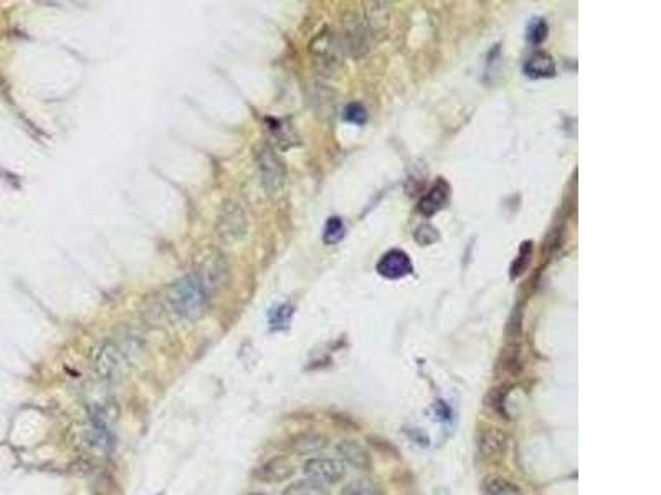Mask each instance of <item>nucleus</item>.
<instances>
[{
    "instance_id": "obj_3",
    "label": "nucleus",
    "mask_w": 661,
    "mask_h": 495,
    "mask_svg": "<svg viewBox=\"0 0 661 495\" xmlns=\"http://www.w3.org/2000/svg\"><path fill=\"white\" fill-rule=\"evenodd\" d=\"M192 276L208 294H212L227 284L230 276L227 258L217 248H203L194 258Z\"/></svg>"
},
{
    "instance_id": "obj_1",
    "label": "nucleus",
    "mask_w": 661,
    "mask_h": 495,
    "mask_svg": "<svg viewBox=\"0 0 661 495\" xmlns=\"http://www.w3.org/2000/svg\"><path fill=\"white\" fill-rule=\"evenodd\" d=\"M208 296L210 294L190 275L172 282L169 288L164 289L162 294H159V299L167 317L195 320L206 312Z\"/></svg>"
},
{
    "instance_id": "obj_25",
    "label": "nucleus",
    "mask_w": 661,
    "mask_h": 495,
    "mask_svg": "<svg viewBox=\"0 0 661 495\" xmlns=\"http://www.w3.org/2000/svg\"><path fill=\"white\" fill-rule=\"evenodd\" d=\"M251 495H265V494H251Z\"/></svg>"
},
{
    "instance_id": "obj_5",
    "label": "nucleus",
    "mask_w": 661,
    "mask_h": 495,
    "mask_svg": "<svg viewBox=\"0 0 661 495\" xmlns=\"http://www.w3.org/2000/svg\"><path fill=\"white\" fill-rule=\"evenodd\" d=\"M124 358L126 354L119 345L115 342H104L97 351V358H94V368H97L98 376L101 380L115 381L121 376L124 368Z\"/></svg>"
},
{
    "instance_id": "obj_7",
    "label": "nucleus",
    "mask_w": 661,
    "mask_h": 495,
    "mask_svg": "<svg viewBox=\"0 0 661 495\" xmlns=\"http://www.w3.org/2000/svg\"><path fill=\"white\" fill-rule=\"evenodd\" d=\"M413 271L410 256L402 250H390L377 263V272L385 279H402Z\"/></svg>"
},
{
    "instance_id": "obj_16",
    "label": "nucleus",
    "mask_w": 661,
    "mask_h": 495,
    "mask_svg": "<svg viewBox=\"0 0 661 495\" xmlns=\"http://www.w3.org/2000/svg\"><path fill=\"white\" fill-rule=\"evenodd\" d=\"M530 256H533V241H524L523 245L519 246V253H517L516 259L511 264V269H510L511 279H516V277L524 275L526 269H528L530 263Z\"/></svg>"
},
{
    "instance_id": "obj_14",
    "label": "nucleus",
    "mask_w": 661,
    "mask_h": 495,
    "mask_svg": "<svg viewBox=\"0 0 661 495\" xmlns=\"http://www.w3.org/2000/svg\"><path fill=\"white\" fill-rule=\"evenodd\" d=\"M481 495H523V492L504 477L488 476L481 482Z\"/></svg>"
},
{
    "instance_id": "obj_2",
    "label": "nucleus",
    "mask_w": 661,
    "mask_h": 495,
    "mask_svg": "<svg viewBox=\"0 0 661 495\" xmlns=\"http://www.w3.org/2000/svg\"><path fill=\"white\" fill-rule=\"evenodd\" d=\"M215 232L219 240L228 246L245 240L250 232V214L245 203L237 198L225 200L217 216Z\"/></svg>"
},
{
    "instance_id": "obj_10",
    "label": "nucleus",
    "mask_w": 661,
    "mask_h": 495,
    "mask_svg": "<svg viewBox=\"0 0 661 495\" xmlns=\"http://www.w3.org/2000/svg\"><path fill=\"white\" fill-rule=\"evenodd\" d=\"M294 474V466L286 458L269 459L256 471V479L265 482V484H280L291 479Z\"/></svg>"
},
{
    "instance_id": "obj_22",
    "label": "nucleus",
    "mask_w": 661,
    "mask_h": 495,
    "mask_svg": "<svg viewBox=\"0 0 661 495\" xmlns=\"http://www.w3.org/2000/svg\"><path fill=\"white\" fill-rule=\"evenodd\" d=\"M344 119L347 123L362 125L367 123V111L360 103H351L344 110Z\"/></svg>"
},
{
    "instance_id": "obj_9",
    "label": "nucleus",
    "mask_w": 661,
    "mask_h": 495,
    "mask_svg": "<svg viewBox=\"0 0 661 495\" xmlns=\"http://www.w3.org/2000/svg\"><path fill=\"white\" fill-rule=\"evenodd\" d=\"M478 451L485 459L501 458L508 449V437L498 428H485L478 433Z\"/></svg>"
},
{
    "instance_id": "obj_12",
    "label": "nucleus",
    "mask_w": 661,
    "mask_h": 495,
    "mask_svg": "<svg viewBox=\"0 0 661 495\" xmlns=\"http://www.w3.org/2000/svg\"><path fill=\"white\" fill-rule=\"evenodd\" d=\"M523 71L526 76L533 80H541V78H552L555 75L554 58L546 51H534L533 55L526 60Z\"/></svg>"
},
{
    "instance_id": "obj_17",
    "label": "nucleus",
    "mask_w": 661,
    "mask_h": 495,
    "mask_svg": "<svg viewBox=\"0 0 661 495\" xmlns=\"http://www.w3.org/2000/svg\"><path fill=\"white\" fill-rule=\"evenodd\" d=\"M326 444H328V440H326L324 436L310 433V434H303V436L298 437L296 442H294V449L299 451V453L311 454V453H317V451H321L323 447H326Z\"/></svg>"
},
{
    "instance_id": "obj_15",
    "label": "nucleus",
    "mask_w": 661,
    "mask_h": 495,
    "mask_svg": "<svg viewBox=\"0 0 661 495\" xmlns=\"http://www.w3.org/2000/svg\"><path fill=\"white\" fill-rule=\"evenodd\" d=\"M283 495H329V492L328 489L324 487V484L308 479L291 484L290 487L283 492Z\"/></svg>"
},
{
    "instance_id": "obj_8",
    "label": "nucleus",
    "mask_w": 661,
    "mask_h": 495,
    "mask_svg": "<svg viewBox=\"0 0 661 495\" xmlns=\"http://www.w3.org/2000/svg\"><path fill=\"white\" fill-rule=\"evenodd\" d=\"M450 195H451V186L445 179H438L435 184L430 186V190L424 197L420 198L419 207L417 210L420 211L421 215L427 216H433L435 214L443 210L450 202Z\"/></svg>"
},
{
    "instance_id": "obj_19",
    "label": "nucleus",
    "mask_w": 661,
    "mask_h": 495,
    "mask_svg": "<svg viewBox=\"0 0 661 495\" xmlns=\"http://www.w3.org/2000/svg\"><path fill=\"white\" fill-rule=\"evenodd\" d=\"M341 495H382V490L371 480L359 479L344 485V489L341 490Z\"/></svg>"
},
{
    "instance_id": "obj_20",
    "label": "nucleus",
    "mask_w": 661,
    "mask_h": 495,
    "mask_svg": "<svg viewBox=\"0 0 661 495\" xmlns=\"http://www.w3.org/2000/svg\"><path fill=\"white\" fill-rule=\"evenodd\" d=\"M547 33H549V27L544 19H533L528 25V42L530 45L539 46L541 43L546 42Z\"/></svg>"
},
{
    "instance_id": "obj_11",
    "label": "nucleus",
    "mask_w": 661,
    "mask_h": 495,
    "mask_svg": "<svg viewBox=\"0 0 661 495\" xmlns=\"http://www.w3.org/2000/svg\"><path fill=\"white\" fill-rule=\"evenodd\" d=\"M337 454L341 455L342 461L351 464L352 467L360 469V471H369L372 469V459L371 454L367 453L364 446H360L358 441L344 440L337 444Z\"/></svg>"
},
{
    "instance_id": "obj_24",
    "label": "nucleus",
    "mask_w": 661,
    "mask_h": 495,
    "mask_svg": "<svg viewBox=\"0 0 661 495\" xmlns=\"http://www.w3.org/2000/svg\"><path fill=\"white\" fill-rule=\"evenodd\" d=\"M291 314H293V309H291L290 306H286V304H283V306H280L278 309H275V312H273L271 324L273 325H285L290 320Z\"/></svg>"
},
{
    "instance_id": "obj_21",
    "label": "nucleus",
    "mask_w": 661,
    "mask_h": 495,
    "mask_svg": "<svg viewBox=\"0 0 661 495\" xmlns=\"http://www.w3.org/2000/svg\"><path fill=\"white\" fill-rule=\"evenodd\" d=\"M269 123H271V124H269L268 128H269V131H271V136L275 137L283 147H290L291 144H293L291 141H293L294 136H293V131H291V129L288 128V124H283L276 119H271Z\"/></svg>"
},
{
    "instance_id": "obj_13",
    "label": "nucleus",
    "mask_w": 661,
    "mask_h": 495,
    "mask_svg": "<svg viewBox=\"0 0 661 495\" xmlns=\"http://www.w3.org/2000/svg\"><path fill=\"white\" fill-rule=\"evenodd\" d=\"M311 53L321 67L329 69L336 62V42L330 33L323 32L311 43Z\"/></svg>"
},
{
    "instance_id": "obj_23",
    "label": "nucleus",
    "mask_w": 661,
    "mask_h": 495,
    "mask_svg": "<svg viewBox=\"0 0 661 495\" xmlns=\"http://www.w3.org/2000/svg\"><path fill=\"white\" fill-rule=\"evenodd\" d=\"M438 240V229L433 228L432 225H421V227L415 232V241L421 246L433 245Z\"/></svg>"
},
{
    "instance_id": "obj_6",
    "label": "nucleus",
    "mask_w": 661,
    "mask_h": 495,
    "mask_svg": "<svg viewBox=\"0 0 661 495\" xmlns=\"http://www.w3.org/2000/svg\"><path fill=\"white\" fill-rule=\"evenodd\" d=\"M304 474L319 484H336L344 477L346 471L339 461L328 458H311L304 462Z\"/></svg>"
},
{
    "instance_id": "obj_18",
    "label": "nucleus",
    "mask_w": 661,
    "mask_h": 495,
    "mask_svg": "<svg viewBox=\"0 0 661 495\" xmlns=\"http://www.w3.org/2000/svg\"><path fill=\"white\" fill-rule=\"evenodd\" d=\"M346 236V227L344 221H342L339 216H330L324 227V234L323 240L326 245H336Z\"/></svg>"
},
{
    "instance_id": "obj_4",
    "label": "nucleus",
    "mask_w": 661,
    "mask_h": 495,
    "mask_svg": "<svg viewBox=\"0 0 661 495\" xmlns=\"http://www.w3.org/2000/svg\"><path fill=\"white\" fill-rule=\"evenodd\" d=\"M255 164L265 192L268 195L280 193L286 182V168L276 152L267 144L258 146L255 149Z\"/></svg>"
}]
</instances>
